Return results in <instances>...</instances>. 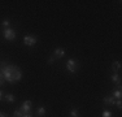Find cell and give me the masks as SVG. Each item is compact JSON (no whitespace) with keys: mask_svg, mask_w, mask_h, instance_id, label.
<instances>
[{"mask_svg":"<svg viewBox=\"0 0 122 117\" xmlns=\"http://www.w3.org/2000/svg\"><path fill=\"white\" fill-rule=\"evenodd\" d=\"M66 69H68V72H70L74 74V73L79 69V61L74 60V58H69V60L66 61Z\"/></svg>","mask_w":122,"mask_h":117,"instance_id":"6da1fadb","label":"cell"},{"mask_svg":"<svg viewBox=\"0 0 122 117\" xmlns=\"http://www.w3.org/2000/svg\"><path fill=\"white\" fill-rule=\"evenodd\" d=\"M110 80H112V82L117 83L118 86H121V78H120V75H118V73H113V74L110 75Z\"/></svg>","mask_w":122,"mask_h":117,"instance_id":"52a82bcc","label":"cell"},{"mask_svg":"<svg viewBox=\"0 0 122 117\" xmlns=\"http://www.w3.org/2000/svg\"><path fill=\"white\" fill-rule=\"evenodd\" d=\"M114 105L118 108V109H121V108H122V101H121V99H117V100H116V103H114Z\"/></svg>","mask_w":122,"mask_h":117,"instance_id":"9a60e30c","label":"cell"},{"mask_svg":"<svg viewBox=\"0 0 122 117\" xmlns=\"http://www.w3.org/2000/svg\"><path fill=\"white\" fill-rule=\"evenodd\" d=\"M22 115H24V113L21 112V109H16L13 112V117H22Z\"/></svg>","mask_w":122,"mask_h":117,"instance_id":"5bb4252c","label":"cell"},{"mask_svg":"<svg viewBox=\"0 0 122 117\" xmlns=\"http://www.w3.org/2000/svg\"><path fill=\"white\" fill-rule=\"evenodd\" d=\"M22 117H33L30 113H26V115H22Z\"/></svg>","mask_w":122,"mask_h":117,"instance_id":"44dd1931","label":"cell"},{"mask_svg":"<svg viewBox=\"0 0 122 117\" xmlns=\"http://www.w3.org/2000/svg\"><path fill=\"white\" fill-rule=\"evenodd\" d=\"M103 101H104V104H107V105H114V103H116V99L113 98L112 95H108V96H104Z\"/></svg>","mask_w":122,"mask_h":117,"instance_id":"8992f818","label":"cell"},{"mask_svg":"<svg viewBox=\"0 0 122 117\" xmlns=\"http://www.w3.org/2000/svg\"><path fill=\"white\" fill-rule=\"evenodd\" d=\"M3 83H4V78H3V74L0 73V86H3Z\"/></svg>","mask_w":122,"mask_h":117,"instance_id":"ac0fdd59","label":"cell"},{"mask_svg":"<svg viewBox=\"0 0 122 117\" xmlns=\"http://www.w3.org/2000/svg\"><path fill=\"white\" fill-rule=\"evenodd\" d=\"M4 99L8 101V103H14V101H16V98H14L13 94H5V95H4Z\"/></svg>","mask_w":122,"mask_h":117,"instance_id":"9c48e42d","label":"cell"},{"mask_svg":"<svg viewBox=\"0 0 122 117\" xmlns=\"http://www.w3.org/2000/svg\"><path fill=\"white\" fill-rule=\"evenodd\" d=\"M120 69H121V63H120V61H113V63H112V70H113V72L117 73Z\"/></svg>","mask_w":122,"mask_h":117,"instance_id":"ba28073f","label":"cell"},{"mask_svg":"<svg viewBox=\"0 0 122 117\" xmlns=\"http://www.w3.org/2000/svg\"><path fill=\"white\" fill-rule=\"evenodd\" d=\"M101 116H103V117H112V113H110L109 111H103Z\"/></svg>","mask_w":122,"mask_h":117,"instance_id":"2e32d148","label":"cell"},{"mask_svg":"<svg viewBox=\"0 0 122 117\" xmlns=\"http://www.w3.org/2000/svg\"><path fill=\"white\" fill-rule=\"evenodd\" d=\"M36 42H38V38L35 37V35H26V37L24 38V44L25 46H27V47H34L36 44Z\"/></svg>","mask_w":122,"mask_h":117,"instance_id":"3957f363","label":"cell"},{"mask_svg":"<svg viewBox=\"0 0 122 117\" xmlns=\"http://www.w3.org/2000/svg\"><path fill=\"white\" fill-rule=\"evenodd\" d=\"M112 96H113L114 99H121V98H122L121 89H118V90H113V92H112Z\"/></svg>","mask_w":122,"mask_h":117,"instance_id":"30bf717a","label":"cell"},{"mask_svg":"<svg viewBox=\"0 0 122 117\" xmlns=\"http://www.w3.org/2000/svg\"><path fill=\"white\" fill-rule=\"evenodd\" d=\"M31 107H33V103H31V100H25L24 103H22L21 105V112L24 113V115H26V113H30V111H31Z\"/></svg>","mask_w":122,"mask_h":117,"instance_id":"277c9868","label":"cell"},{"mask_svg":"<svg viewBox=\"0 0 122 117\" xmlns=\"http://www.w3.org/2000/svg\"><path fill=\"white\" fill-rule=\"evenodd\" d=\"M0 117H8V113L7 112H0Z\"/></svg>","mask_w":122,"mask_h":117,"instance_id":"d6986e66","label":"cell"},{"mask_svg":"<svg viewBox=\"0 0 122 117\" xmlns=\"http://www.w3.org/2000/svg\"><path fill=\"white\" fill-rule=\"evenodd\" d=\"M1 25L4 26V29H7V27H10V21L8 18H4L3 20V22H1Z\"/></svg>","mask_w":122,"mask_h":117,"instance_id":"4fadbf2b","label":"cell"},{"mask_svg":"<svg viewBox=\"0 0 122 117\" xmlns=\"http://www.w3.org/2000/svg\"><path fill=\"white\" fill-rule=\"evenodd\" d=\"M1 34H3V37H4L7 40H14V39H16V37H17L14 29H12V27L1 29Z\"/></svg>","mask_w":122,"mask_h":117,"instance_id":"7a4b0ae2","label":"cell"},{"mask_svg":"<svg viewBox=\"0 0 122 117\" xmlns=\"http://www.w3.org/2000/svg\"><path fill=\"white\" fill-rule=\"evenodd\" d=\"M64 56H65V49L64 48H56L55 49V52H53V57L56 58H62Z\"/></svg>","mask_w":122,"mask_h":117,"instance_id":"5b68a950","label":"cell"},{"mask_svg":"<svg viewBox=\"0 0 122 117\" xmlns=\"http://www.w3.org/2000/svg\"><path fill=\"white\" fill-rule=\"evenodd\" d=\"M3 99H4V92L0 90V100H3Z\"/></svg>","mask_w":122,"mask_h":117,"instance_id":"ffe728a7","label":"cell"},{"mask_svg":"<svg viewBox=\"0 0 122 117\" xmlns=\"http://www.w3.org/2000/svg\"><path fill=\"white\" fill-rule=\"evenodd\" d=\"M69 116H70V117H79V113H78V109H77V108H73V109H70V113H69Z\"/></svg>","mask_w":122,"mask_h":117,"instance_id":"7c38bea8","label":"cell"},{"mask_svg":"<svg viewBox=\"0 0 122 117\" xmlns=\"http://www.w3.org/2000/svg\"><path fill=\"white\" fill-rule=\"evenodd\" d=\"M36 115L38 116H44L46 115V108L44 107H39L36 109Z\"/></svg>","mask_w":122,"mask_h":117,"instance_id":"8fae6325","label":"cell"},{"mask_svg":"<svg viewBox=\"0 0 122 117\" xmlns=\"http://www.w3.org/2000/svg\"><path fill=\"white\" fill-rule=\"evenodd\" d=\"M55 61H56V58H55L53 56H51V57H49V58H48V64H53V63H55Z\"/></svg>","mask_w":122,"mask_h":117,"instance_id":"e0dca14e","label":"cell"}]
</instances>
